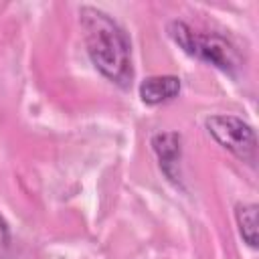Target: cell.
Returning <instances> with one entry per match:
<instances>
[{"label": "cell", "instance_id": "1", "mask_svg": "<svg viewBox=\"0 0 259 259\" xmlns=\"http://www.w3.org/2000/svg\"><path fill=\"white\" fill-rule=\"evenodd\" d=\"M81 28L87 55L95 69L119 87H130L134 79L132 45L125 30L103 10L81 6Z\"/></svg>", "mask_w": 259, "mask_h": 259}, {"label": "cell", "instance_id": "2", "mask_svg": "<svg viewBox=\"0 0 259 259\" xmlns=\"http://www.w3.org/2000/svg\"><path fill=\"white\" fill-rule=\"evenodd\" d=\"M168 34L186 55L196 57L204 63H210L212 67H217L229 75H235V71L241 67V57L235 51V47L219 34L196 32L182 20L170 22Z\"/></svg>", "mask_w": 259, "mask_h": 259}, {"label": "cell", "instance_id": "3", "mask_svg": "<svg viewBox=\"0 0 259 259\" xmlns=\"http://www.w3.org/2000/svg\"><path fill=\"white\" fill-rule=\"evenodd\" d=\"M208 134L231 154L247 164L257 160V136L255 130L235 115H210L204 119Z\"/></svg>", "mask_w": 259, "mask_h": 259}, {"label": "cell", "instance_id": "4", "mask_svg": "<svg viewBox=\"0 0 259 259\" xmlns=\"http://www.w3.org/2000/svg\"><path fill=\"white\" fill-rule=\"evenodd\" d=\"M152 150L158 158L164 176L178 184L180 182V160H182V138L176 132H160L152 138Z\"/></svg>", "mask_w": 259, "mask_h": 259}, {"label": "cell", "instance_id": "5", "mask_svg": "<svg viewBox=\"0 0 259 259\" xmlns=\"http://www.w3.org/2000/svg\"><path fill=\"white\" fill-rule=\"evenodd\" d=\"M180 87L182 83L176 75H154L140 83V99L146 105H160L178 97Z\"/></svg>", "mask_w": 259, "mask_h": 259}, {"label": "cell", "instance_id": "6", "mask_svg": "<svg viewBox=\"0 0 259 259\" xmlns=\"http://www.w3.org/2000/svg\"><path fill=\"white\" fill-rule=\"evenodd\" d=\"M235 219L241 237L249 247H257V204H237Z\"/></svg>", "mask_w": 259, "mask_h": 259}, {"label": "cell", "instance_id": "7", "mask_svg": "<svg viewBox=\"0 0 259 259\" xmlns=\"http://www.w3.org/2000/svg\"><path fill=\"white\" fill-rule=\"evenodd\" d=\"M10 243H12V237H10V225L8 221L0 214V259H4L10 251Z\"/></svg>", "mask_w": 259, "mask_h": 259}]
</instances>
